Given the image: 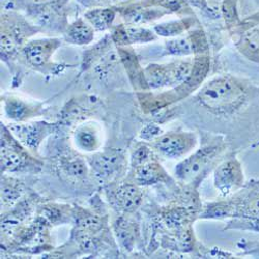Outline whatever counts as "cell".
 Segmentation results:
<instances>
[{
	"label": "cell",
	"instance_id": "4fadbf2b",
	"mask_svg": "<svg viewBox=\"0 0 259 259\" xmlns=\"http://www.w3.org/2000/svg\"><path fill=\"white\" fill-rule=\"evenodd\" d=\"M245 185L243 166L236 157L222 160L213 169V186L223 197L232 195Z\"/></svg>",
	"mask_w": 259,
	"mask_h": 259
},
{
	"label": "cell",
	"instance_id": "30bf717a",
	"mask_svg": "<svg viewBox=\"0 0 259 259\" xmlns=\"http://www.w3.org/2000/svg\"><path fill=\"white\" fill-rule=\"evenodd\" d=\"M11 133L22 143L29 152L37 155L38 147L48 136L56 133L59 122L34 120L26 122H10L7 124Z\"/></svg>",
	"mask_w": 259,
	"mask_h": 259
},
{
	"label": "cell",
	"instance_id": "e0dca14e",
	"mask_svg": "<svg viewBox=\"0 0 259 259\" xmlns=\"http://www.w3.org/2000/svg\"><path fill=\"white\" fill-rule=\"evenodd\" d=\"M108 199L111 206L117 211L127 214L135 212L143 201L141 187L133 182H126L110 192Z\"/></svg>",
	"mask_w": 259,
	"mask_h": 259
},
{
	"label": "cell",
	"instance_id": "4dcf8cb0",
	"mask_svg": "<svg viewBox=\"0 0 259 259\" xmlns=\"http://www.w3.org/2000/svg\"><path fill=\"white\" fill-rule=\"evenodd\" d=\"M157 154L150 143L145 141L136 142L130 153V168H137L149 161L158 159Z\"/></svg>",
	"mask_w": 259,
	"mask_h": 259
},
{
	"label": "cell",
	"instance_id": "4316f807",
	"mask_svg": "<svg viewBox=\"0 0 259 259\" xmlns=\"http://www.w3.org/2000/svg\"><path fill=\"white\" fill-rule=\"evenodd\" d=\"M115 48L116 47L111 38L110 33L106 34L103 38L97 41L95 45L88 48L83 52L81 62V73L93 69L103 57H105L108 53Z\"/></svg>",
	"mask_w": 259,
	"mask_h": 259
},
{
	"label": "cell",
	"instance_id": "83f0119b",
	"mask_svg": "<svg viewBox=\"0 0 259 259\" xmlns=\"http://www.w3.org/2000/svg\"><path fill=\"white\" fill-rule=\"evenodd\" d=\"M24 193L22 182L9 177L7 174L2 175V207L11 209L14 207Z\"/></svg>",
	"mask_w": 259,
	"mask_h": 259
},
{
	"label": "cell",
	"instance_id": "5bb4252c",
	"mask_svg": "<svg viewBox=\"0 0 259 259\" xmlns=\"http://www.w3.org/2000/svg\"><path fill=\"white\" fill-rule=\"evenodd\" d=\"M100 106V99L94 95L74 97L60 109L58 122L63 125H78L95 114Z\"/></svg>",
	"mask_w": 259,
	"mask_h": 259
},
{
	"label": "cell",
	"instance_id": "d590c367",
	"mask_svg": "<svg viewBox=\"0 0 259 259\" xmlns=\"http://www.w3.org/2000/svg\"><path fill=\"white\" fill-rule=\"evenodd\" d=\"M186 2L191 7L198 8L208 18H219V15L221 13L220 11H217L215 9H211L207 3V0H186Z\"/></svg>",
	"mask_w": 259,
	"mask_h": 259
},
{
	"label": "cell",
	"instance_id": "6da1fadb",
	"mask_svg": "<svg viewBox=\"0 0 259 259\" xmlns=\"http://www.w3.org/2000/svg\"><path fill=\"white\" fill-rule=\"evenodd\" d=\"M196 101L213 114L228 115L236 112L247 101L244 84L231 75H220L203 83Z\"/></svg>",
	"mask_w": 259,
	"mask_h": 259
},
{
	"label": "cell",
	"instance_id": "ac0fdd59",
	"mask_svg": "<svg viewBox=\"0 0 259 259\" xmlns=\"http://www.w3.org/2000/svg\"><path fill=\"white\" fill-rule=\"evenodd\" d=\"M111 38L115 47H132L152 42L158 39V35L152 28L137 25H127L120 23L114 25L110 31Z\"/></svg>",
	"mask_w": 259,
	"mask_h": 259
},
{
	"label": "cell",
	"instance_id": "9a60e30c",
	"mask_svg": "<svg viewBox=\"0 0 259 259\" xmlns=\"http://www.w3.org/2000/svg\"><path fill=\"white\" fill-rule=\"evenodd\" d=\"M2 103L6 117L12 122H26L45 113L44 103L24 99L15 94H4Z\"/></svg>",
	"mask_w": 259,
	"mask_h": 259
},
{
	"label": "cell",
	"instance_id": "484cf974",
	"mask_svg": "<svg viewBox=\"0 0 259 259\" xmlns=\"http://www.w3.org/2000/svg\"><path fill=\"white\" fill-rule=\"evenodd\" d=\"M117 16L116 7H100L88 9L83 17L96 31L104 32L112 29Z\"/></svg>",
	"mask_w": 259,
	"mask_h": 259
},
{
	"label": "cell",
	"instance_id": "d6a6232c",
	"mask_svg": "<svg viewBox=\"0 0 259 259\" xmlns=\"http://www.w3.org/2000/svg\"><path fill=\"white\" fill-rule=\"evenodd\" d=\"M77 2L86 9L100 8V7H117L130 4L134 0H77Z\"/></svg>",
	"mask_w": 259,
	"mask_h": 259
},
{
	"label": "cell",
	"instance_id": "7a4b0ae2",
	"mask_svg": "<svg viewBox=\"0 0 259 259\" xmlns=\"http://www.w3.org/2000/svg\"><path fill=\"white\" fill-rule=\"evenodd\" d=\"M39 32H41V29L30 21L25 14L3 10L0 18V57L10 69V72H12L13 78L18 70L17 61L19 60L21 50L32 36Z\"/></svg>",
	"mask_w": 259,
	"mask_h": 259
},
{
	"label": "cell",
	"instance_id": "1f68e13d",
	"mask_svg": "<svg viewBox=\"0 0 259 259\" xmlns=\"http://www.w3.org/2000/svg\"><path fill=\"white\" fill-rule=\"evenodd\" d=\"M51 2H54V0H6V2L2 3V9L25 14L32 9L44 6Z\"/></svg>",
	"mask_w": 259,
	"mask_h": 259
},
{
	"label": "cell",
	"instance_id": "9c48e42d",
	"mask_svg": "<svg viewBox=\"0 0 259 259\" xmlns=\"http://www.w3.org/2000/svg\"><path fill=\"white\" fill-rule=\"evenodd\" d=\"M25 15L41 29V32L63 34L69 25L67 4L62 3L61 0H54L32 9Z\"/></svg>",
	"mask_w": 259,
	"mask_h": 259
},
{
	"label": "cell",
	"instance_id": "8992f818",
	"mask_svg": "<svg viewBox=\"0 0 259 259\" xmlns=\"http://www.w3.org/2000/svg\"><path fill=\"white\" fill-rule=\"evenodd\" d=\"M193 69V58L179 57L166 63H149L144 76L149 91L175 89L183 84Z\"/></svg>",
	"mask_w": 259,
	"mask_h": 259
},
{
	"label": "cell",
	"instance_id": "3957f363",
	"mask_svg": "<svg viewBox=\"0 0 259 259\" xmlns=\"http://www.w3.org/2000/svg\"><path fill=\"white\" fill-rule=\"evenodd\" d=\"M226 148L227 144L223 140H213L203 144L177 164L175 167L177 180L197 188L202 180L222 161Z\"/></svg>",
	"mask_w": 259,
	"mask_h": 259
},
{
	"label": "cell",
	"instance_id": "836d02e7",
	"mask_svg": "<svg viewBox=\"0 0 259 259\" xmlns=\"http://www.w3.org/2000/svg\"><path fill=\"white\" fill-rule=\"evenodd\" d=\"M163 133V130L157 123H148L145 126H143V128L139 133V137L141 140L150 143L156 140Z\"/></svg>",
	"mask_w": 259,
	"mask_h": 259
},
{
	"label": "cell",
	"instance_id": "ba28073f",
	"mask_svg": "<svg viewBox=\"0 0 259 259\" xmlns=\"http://www.w3.org/2000/svg\"><path fill=\"white\" fill-rule=\"evenodd\" d=\"M196 133L188 131H169L150 142L156 154L167 160L184 159L197 146Z\"/></svg>",
	"mask_w": 259,
	"mask_h": 259
},
{
	"label": "cell",
	"instance_id": "7402d4cb",
	"mask_svg": "<svg viewBox=\"0 0 259 259\" xmlns=\"http://www.w3.org/2000/svg\"><path fill=\"white\" fill-rule=\"evenodd\" d=\"M60 174L72 181H83L89 177L91 169L86 158L74 154H64L58 159Z\"/></svg>",
	"mask_w": 259,
	"mask_h": 259
},
{
	"label": "cell",
	"instance_id": "603a6c76",
	"mask_svg": "<svg viewBox=\"0 0 259 259\" xmlns=\"http://www.w3.org/2000/svg\"><path fill=\"white\" fill-rule=\"evenodd\" d=\"M96 30L84 17L75 19L69 23L62 34V39L68 44L75 46L90 45L95 38Z\"/></svg>",
	"mask_w": 259,
	"mask_h": 259
},
{
	"label": "cell",
	"instance_id": "e575fe53",
	"mask_svg": "<svg viewBox=\"0 0 259 259\" xmlns=\"http://www.w3.org/2000/svg\"><path fill=\"white\" fill-rule=\"evenodd\" d=\"M237 247L242 250L241 255L259 258V242H249L247 240H241L237 243Z\"/></svg>",
	"mask_w": 259,
	"mask_h": 259
},
{
	"label": "cell",
	"instance_id": "2e32d148",
	"mask_svg": "<svg viewBox=\"0 0 259 259\" xmlns=\"http://www.w3.org/2000/svg\"><path fill=\"white\" fill-rule=\"evenodd\" d=\"M116 10L123 23L137 26L148 25L167 15H171L170 12L163 8L144 6L136 2L117 6Z\"/></svg>",
	"mask_w": 259,
	"mask_h": 259
},
{
	"label": "cell",
	"instance_id": "52a82bcc",
	"mask_svg": "<svg viewBox=\"0 0 259 259\" xmlns=\"http://www.w3.org/2000/svg\"><path fill=\"white\" fill-rule=\"evenodd\" d=\"M93 177L101 185H110L126 174L127 159L122 150L106 148L86 157Z\"/></svg>",
	"mask_w": 259,
	"mask_h": 259
},
{
	"label": "cell",
	"instance_id": "74e56055",
	"mask_svg": "<svg viewBox=\"0 0 259 259\" xmlns=\"http://www.w3.org/2000/svg\"><path fill=\"white\" fill-rule=\"evenodd\" d=\"M4 2H6V0H2V3H4Z\"/></svg>",
	"mask_w": 259,
	"mask_h": 259
},
{
	"label": "cell",
	"instance_id": "277c9868",
	"mask_svg": "<svg viewBox=\"0 0 259 259\" xmlns=\"http://www.w3.org/2000/svg\"><path fill=\"white\" fill-rule=\"evenodd\" d=\"M2 150H0V165L4 174H39L44 163L37 159L31 152L21 143L8 128L2 123Z\"/></svg>",
	"mask_w": 259,
	"mask_h": 259
},
{
	"label": "cell",
	"instance_id": "f1b7e54d",
	"mask_svg": "<svg viewBox=\"0 0 259 259\" xmlns=\"http://www.w3.org/2000/svg\"><path fill=\"white\" fill-rule=\"evenodd\" d=\"M74 208L70 205L48 203L39 207L38 215L50 225L67 224L73 220Z\"/></svg>",
	"mask_w": 259,
	"mask_h": 259
},
{
	"label": "cell",
	"instance_id": "8d00e7d4",
	"mask_svg": "<svg viewBox=\"0 0 259 259\" xmlns=\"http://www.w3.org/2000/svg\"><path fill=\"white\" fill-rule=\"evenodd\" d=\"M61 2H62V3H64V4H67V5H68V3L70 2V0H61Z\"/></svg>",
	"mask_w": 259,
	"mask_h": 259
},
{
	"label": "cell",
	"instance_id": "d6986e66",
	"mask_svg": "<svg viewBox=\"0 0 259 259\" xmlns=\"http://www.w3.org/2000/svg\"><path fill=\"white\" fill-rule=\"evenodd\" d=\"M73 140L76 148L82 153L99 152L104 143L103 127L97 121L85 120L76 125Z\"/></svg>",
	"mask_w": 259,
	"mask_h": 259
},
{
	"label": "cell",
	"instance_id": "d4e9b609",
	"mask_svg": "<svg viewBox=\"0 0 259 259\" xmlns=\"http://www.w3.org/2000/svg\"><path fill=\"white\" fill-rule=\"evenodd\" d=\"M199 22L195 16H186V17H180L178 20L168 21V22H163L154 25L153 29L156 32V34L160 37L165 38H172L181 36L194 27H196Z\"/></svg>",
	"mask_w": 259,
	"mask_h": 259
},
{
	"label": "cell",
	"instance_id": "5b68a950",
	"mask_svg": "<svg viewBox=\"0 0 259 259\" xmlns=\"http://www.w3.org/2000/svg\"><path fill=\"white\" fill-rule=\"evenodd\" d=\"M62 41V37L56 36L29 39L20 52V61L42 75H57L68 67L67 64L56 63L52 60Z\"/></svg>",
	"mask_w": 259,
	"mask_h": 259
},
{
	"label": "cell",
	"instance_id": "ffe728a7",
	"mask_svg": "<svg viewBox=\"0 0 259 259\" xmlns=\"http://www.w3.org/2000/svg\"><path fill=\"white\" fill-rule=\"evenodd\" d=\"M130 175H131L130 176V182H133L140 187L154 186L158 184L170 185L175 183L174 178L168 174L158 159L131 169Z\"/></svg>",
	"mask_w": 259,
	"mask_h": 259
},
{
	"label": "cell",
	"instance_id": "8fae6325",
	"mask_svg": "<svg viewBox=\"0 0 259 259\" xmlns=\"http://www.w3.org/2000/svg\"><path fill=\"white\" fill-rule=\"evenodd\" d=\"M227 198L232 208L231 219L259 224V180L249 182Z\"/></svg>",
	"mask_w": 259,
	"mask_h": 259
},
{
	"label": "cell",
	"instance_id": "7c38bea8",
	"mask_svg": "<svg viewBox=\"0 0 259 259\" xmlns=\"http://www.w3.org/2000/svg\"><path fill=\"white\" fill-rule=\"evenodd\" d=\"M208 53V40L205 32L200 27H194L185 35L167 38L165 41V55L179 58Z\"/></svg>",
	"mask_w": 259,
	"mask_h": 259
},
{
	"label": "cell",
	"instance_id": "44dd1931",
	"mask_svg": "<svg viewBox=\"0 0 259 259\" xmlns=\"http://www.w3.org/2000/svg\"><path fill=\"white\" fill-rule=\"evenodd\" d=\"M116 50L127 79L136 94L148 92L149 89L144 76V68L140 64L134 49L132 47H116Z\"/></svg>",
	"mask_w": 259,
	"mask_h": 259
},
{
	"label": "cell",
	"instance_id": "f546056e",
	"mask_svg": "<svg viewBox=\"0 0 259 259\" xmlns=\"http://www.w3.org/2000/svg\"><path fill=\"white\" fill-rule=\"evenodd\" d=\"M134 2L144 6L163 8L171 14H177L180 17L194 15L192 7L186 0H134Z\"/></svg>",
	"mask_w": 259,
	"mask_h": 259
},
{
	"label": "cell",
	"instance_id": "cb8c5ba5",
	"mask_svg": "<svg viewBox=\"0 0 259 259\" xmlns=\"http://www.w3.org/2000/svg\"><path fill=\"white\" fill-rule=\"evenodd\" d=\"M122 213L113 223L114 235L119 246L126 252H131L137 242L139 235L138 224L124 217Z\"/></svg>",
	"mask_w": 259,
	"mask_h": 259
}]
</instances>
